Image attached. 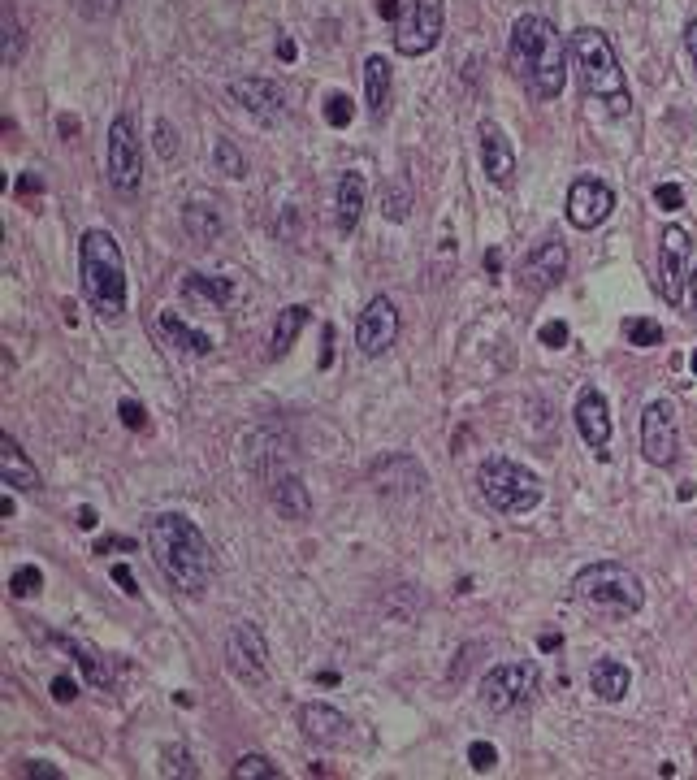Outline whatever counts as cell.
Returning <instances> with one entry per match:
<instances>
[{
	"mask_svg": "<svg viewBox=\"0 0 697 780\" xmlns=\"http://www.w3.org/2000/svg\"><path fill=\"white\" fill-rule=\"evenodd\" d=\"M485 269H490V273L503 269V252H485Z\"/></svg>",
	"mask_w": 697,
	"mask_h": 780,
	"instance_id": "cell-56",
	"label": "cell"
},
{
	"mask_svg": "<svg viewBox=\"0 0 697 780\" xmlns=\"http://www.w3.org/2000/svg\"><path fill=\"white\" fill-rule=\"evenodd\" d=\"M213 161H217V169L226 178H247V156L239 152V143H234V139H217L213 143Z\"/></svg>",
	"mask_w": 697,
	"mask_h": 780,
	"instance_id": "cell-33",
	"label": "cell"
},
{
	"mask_svg": "<svg viewBox=\"0 0 697 780\" xmlns=\"http://www.w3.org/2000/svg\"><path fill=\"white\" fill-rule=\"evenodd\" d=\"M507 61H511V74L520 78L533 100H559L563 87H568L572 48L559 35V26L542 18V13H520L511 22Z\"/></svg>",
	"mask_w": 697,
	"mask_h": 780,
	"instance_id": "cell-1",
	"label": "cell"
},
{
	"mask_svg": "<svg viewBox=\"0 0 697 780\" xmlns=\"http://www.w3.org/2000/svg\"><path fill=\"white\" fill-rule=\"evenodd\" d=\"M689 308L697 312V269L689 273Z\"/></svg>",
	"mask_w": 697,
	"mask_h": 780,
	"instance_id": "cell-57",
	"label": "cell"
},
{
	"mask_svg": "<svg viewBox=\"0 0 697 780\" xmlns=\"http://www.w3.org/2000/svg\"><path fill=\"white\" fill-rule=\"evenodd\" d=\"M685 52H689V61H693V74H697V18L685 22Z\"/></svg>",
	"mask_w": 697,
	"mask_h": 780,
	"instance_id": "cell-50",
	"label": "cell"
},
{
	"mask_svg": "<svg viewBox=\"0 0 697 780\" xmlns=\"http://www.w3.org/2000/svg\"><path fill=\"white\" fill-rule=\"evenodd\" d=\"M148 551L156 559V568H161V577L182 594H204L208 581H213V572H217L213 546H208L200 525H195L191 516H182V512L152 516Z\"/></svg>",
	"mask_w": 697,
	"mask_h": 780,
	"instance_id": "cell-2",
	"label": "cell"
},
{
	"mask_svg": "<svg viewBox=\"0 0 697 780\" xmlns=\"http://www.w3.org/2000/svg\"><path fill=\"white\" fill-rule=\"evenodd\" d=\"M39 590H44V572H39L35 564H18L9 572V594L13 598H31Z\"/></svg>",
	"mask_w": 697,
	"mask_h": 780,
	"instance_id": "cell-35",
	"label": "cell"
},
{
	"mask_svg": "<svg viewBox=\"0 0 697 780\" xmlns=\"http://www.w3.org/2000/svg\"><path fill=\"white\" fill-rule=\"evenodd\" d=\"M100 525V516H96V507H78V529H96Z\"/></svg>",
	"mask_w": 697,
	"mask_h": 780,
	"instance_id": "cell-52",
	"label": "cell"
},
{
	"mask_svg": "<svg viewBox=\"0 0 697 780\" xmlns=\"http://www.w3.org/2000/svg\"><path fill=\"white\" fill-rule=\"evenodd\" d=\"M109 551H135V538H100L96 555H109Z\"/></svg>",
	"mask_w": 697,
	"mask_h": 780,
	"instance_id": "cell-47",
	"label": "cell"
},
{
	"mask_svg": "<svg viewBox=\"0 0 697 780\" xmlns=\"http://www.w3.org/2000/svg\"><path fill=\"white\" fill-rule=\"evenodd\" d=\"M689 256L693 239L685 226H667L659 239V295L667 304H685V286H689Z\"/></svg>",
	"mask_w": 697,
	"mask_h": 780,
	"instance_id": "cell-12",
	"label": "cell"
},
{
	"mask_svg": "<svg viewBox=\"0 0 697 780\" xmlns=\"http://www.w3.org/2000/svg\"><path fill=\"white\" fill-rule=\"evenodd\" d=\"M104 169H109V182L117 195H135L143 182V152L135 139V122L126 113L113 117L109 126V148H104Z\"/></svg>",
	"mask_w": 697,
	"mask_h": 780,
	"instance_id": "cell-8",
	"label": "cell"
},
{
	"mask_svg": "<svg viewBox=\"0 0 697 780\" xmlns=\"http://www.w3.org/2000/svg\"><path fill=\"white\" fill-rule=\"evenodd\" d=\"M533 694H537V668L529 659L498 663V668H490V672H485V681H481V702L494 715H507V711L524 707Z\"/></svg>",
	"mask_w": 697,
	"mask_h": 780,
	"instance_id": "cell-9",
	"label": "cell"
},
{
	"mask_svg": "<svg viewBox=\"0 0 697 780\" xmlns=\"http://www.w3.org/2000/svg\"><path fill=\"white\" fill-rule=\"evenodd\" d=\"M537 646H542L546 655H550V650H559V646H563V637H559V633H542V637H537Z\"/></svg>",
	"mask_w": 697,
	"mask_h": 780,
	"instance_id": "cell-54",
	"label": "cell"
},
{
	"mask_svg": "<svg viewBox=\"0 0 697 780\" xmlns=\"http://www.w3.org/2000/svg\"><path fill=\"white\" fill-rule=\"evenodd\" d=\"M0 473H5V486L9 490H22V494H35L39 490V468L31 464V455H26L9 434L0 438Z\"/></svg>",
	"mask_w": 697,
	"mask_h": 780,
	"instance_id": "cell-22",
	"label": "cell"
},
{
	"mask_svg": "<svg viewBox=\"0 0 697 780\" xmlns=\"http://www.w3.org/2000/svg\"><path fill=\"white\" fill-rule=\"evenodd\" d=\"M230 776L234 780H278V767H273V759H265V754H239Z\"/></svg>",
	"mask_w": 697,
	"mask_h": 780,
	"instance_id": "cell-32",
	"label": "cell"
},
{
	"mask_svg": "<svg viewBox=\"0 0 697 780\" xmlns=\"http://www.w3.org/2000/svg\"><path fill=\"white\" fill-rule=\"evenodd\" d=\"M182 299L191 308H226L234 299V282L208 278V273H182Z\"/></svg>",
	"mask_w": 697,
	"mask_h": 780,
	"instance_id": "cell-26",
	"label": "cell"
},
{
	"mask_svg": "<svg viewBox=\"0 0 697 780\" xmlns=\"http://www.w3.org/2000/svg\"><path fill=\"white\" fill-rule=\"evenodd\" d=\"M117 416H122V425L135 429V434H139V429H148V412H143V403H135V399L117 403Z\"/></svg>",
	"mask_w": 697,
	"mask_h": 780,
	"instance_id": "cell-42",
	"label": "cell"
},
{
	"mask_svg": "<svg viewBox=\"0 0 697 780\" xmlns=\"http://www.w3.org/2000/svg\"><path fill=\"white\" fill-rule=\"evenodd\" d=\"M161 330L169 334V343H174L182 356H191V360L213 356V338H208L204 330H195L187 317H178V308H165L161 312Z\"/></svg>",
	"mask_w": 697,
	"mask_h": 780,
	"instance_id": "cell-23",
	"label": "cell"
},
{
	"mask_svg": "<svg viewBox=\"0 0 697 780\" xmlns=\"http://www.w3.org/2000/svg\"><path fill=\"white\" fill-rule=\"evenodd\" d=\"M22 52V31H18V18H13V9H5V61L13 65Z\"/></svg>",
	"mask_w": 697,
	"mask_h": 780,
	"instance_id": "cell-44",
	"label": "cell"
},
{
	"mask_svg": "<svg viewBox=\"0 0 697 780\" xmlns=\"http://www.w3.org/2000/svg\"><path fill=\"white\" fill-rule=\"evenodd\" d=\"M22 776H44V780H61V767H52V763H26V767H22Z\"/></svg>",
	"mask_w": 697,
	"mask_h": 780,
	"instance_id": "cell-49",
	"label": "cell"
},
{
	"mask_svg": "<svg viewBox=\"0 0 697 780\" xmlns=\"http://www.w3.org/2000/svg\"><path fill=\"white\" fill-rule=\"evenodd\" d=\"M226 668L234 681L243 685H265L269 681V646H265V633L260 624L252 620H239L226 637Z\"/></svg>",
	"mask_w": 697,
	"mask_h": 780,
	"instance_id": "cell-10",
	"label": "cell"
},
{
	"mask_svg": "<svg viewBox=\"0 0 697 780\" xmlns=\"http://www.w3.org/2000/svg\"><path fill=\"white\" fill-rule=\"evenodd\" d=\"M368 477H373V486L381 494H416L420 486H425V468H420L407 451L381 455V460L368 468Z\"/></svg>",
	"mask_w": 697,
	"mask_h": 780,
	"instance_id": "cell-20",
	"label": "cell"
},
{
	"mask_svg": "<svg viewBox=\"0 0 697 780\" xmlns=\"http://www.w3.org/2000/svg\"><path fill=\"white\" fill-rule=\"evenodd\" d=\"M74 5H78V13H83V18L100 22V18H113V13L122 9V0H74Z\"/></svg>",
	"mask_w": 697,
	"mask_h": 780,
	"instance_id": "cell-41",
	"label": "cell"
},
{
	"mask_svg": "<svg viewBox=\"0 0 697 780\" xmlns=\"http://www.w3.org/2000/svg\"><path fill=\"white\" fill-rule=\"evenodd\" d=\"M377 13H381V18H386V22H399V18H403L399 0H377Z\"/></svg>",
	"mask_w": 697,
	"mask_h": 780,
	"instance_id": "cell-51",
	"label": "cell"
},
{
	"mask_svg": "<svg viewBox=\"0 0 697 780\" xmlns=\"http://www.w3.org/2000/svg\"><path fill=\"white\" fill-rule=\"evenodd\" d=\"M52 698H57V702H74L78 698V685L70 681V676H52Z\"/></svg>",
	"mask_w": 697,
	"mask_h": 780,
	"instance_id": "cell-45",
	"label": "cell"
},
{
	"mask_svg": "<svg viewBox=\"0 0 697 780\" xmlns=\"http://www.w3.org/2000/svg\"><path fill=\"white\" fill-rule=\"evenodd\" d=\"M537 338H542V347H550V351H563V347H568V325H563V321H546L542 325V330H537Z\"/></svg>",
	"mask_w": 697,
	"mask_h": 780,
	"instance_id": "cell-43",
	"label": "cell"
},
{
	"mask_svg": "<svg viewBox=\"0 0 697 780\" xmlns=\"http://www.w3.org/2000/svg\"><path fill=\"white\" fill-rule=\"evenodd\" d=\"M568 273V247L563 243H537L529 256L520 260V282L529 291H550V286L563 282Z\"/></svg>",
	"mask_w": 697,
	"mask_h": 780,
	"instance_id": "cell-19",
	"label": "cell"
},
{
	"mask_svg": "<svg viewBox=\"0 0 697 780\" xmlns=\"http://www.w3.org/2000/svg\"><path fill=\"white\" fill-rule=\"evenodd\" d=\"M48 642H52V646H61V650H70V655L78 659V668H83V676H87V685H96V689H109V685H113V668H109V659H104L91 642H83V637H65V633H52Z\"/></svg>",
	"mask_w": 697,
	"mask_h": 780,
	"instance_id": "cell-21",
	"label": "cell"
},
{
	"mask_svg": "<svg viewBox=\"0 0 697 780\" xmlns=\"http://www.w3.org/2000/svg\"><path fill=\"white\" fill-rule=\"evenodd\" d=\"M325 122H330L334 130L351 126V96H343V91H334V96L325 100Z\"/></svg>",
	"mask_w": 697,
	"mask_h": 780,
	"instance_id": "cell-37",
	"label": "cell"
},
{
	"mask_svg": "<svg viewBox=\"0 0 697 780\" xmlns=\"http://www.w3.org/2000/svg\"><path fill=\"white\" fill-rule=\"evenodd\" d=\"M364 96H368V117L381 122L386 109H390V61L386 57L364 61Z\"/></svg>",
	"mask_w": 697,
	"mask_h": 780,
	"instance_id": "cell-27",
	"label": "cell"
},
{
	"mask_svg": "<svg viewBox=\"0 0 697 780\" xmlns=\"http://www.w3.org/2000/svg\"><path fill=\"white\" fill-rule=\"evenodd\" d=\"M442 0H407L403 18L394 22V52L399 57H425L442 39Z\"/></svg>",
	"mask_w": 697,
	"mask_h": 780,
	"instance_id": "cell-7",
	"label": "cell"
},
{
	"mask_svg": "<svg viewBox=\"0 0 697 780\" xmlns=\"http://www.w3.org/2000/svg\"><path fill=\"white\" fill-rule=\"evenodd\" d=\"M624 334H628V343H633V347H659L663 343V325L650 321V317H628Z\"/></svg>",
	"mask_w": 697,
	"mask_h": 780,
	"instance_id": "cell-34",
	"label": "cell"
},
{
	"mask_svg": "<svg viewBox=\"0 0 697 780\" xmlns=\"http://www.w3.org/2000/svg\"><path fill=\"white\" fill-rule=\"evenodd\" d=\"M78 278L83 295L104 321H122L126 312V256L109 230H87L78 243Z\"/></svg>",
	"mask_w": 697,
	"mask_h": 780,
	"instance_id": "cell-4",
	"label": "cell"
},
{
	"mask_svg": "<svg viewBox=\"0 0 697 780\" xmlns=\"http://www.w3.org/2000/svg\"><path fill=\"white\" fill-rule=\"evenodd\" d=\"M295 52H299L295 39H278V57H282V61H295Z\"/></svg>",
	"mask_w": 697,
	"mask_h": 780,
	"instance_id": "cell-55",
	"label": "cell"
},
{
	"mask_svg": "<svg viewBox=\"0 0 697 780\" xmlns=\"http://www.w3.org/2000/svg\"><path fill=\"white\" fill-rule=\"evenodd\" d=\"M680 451V425H676V408L667 399L646 403L641 412V455L654 468H672Z\"/></svg>",
	"mask_w": 697,
	"mask_h": 780,
	"instance_id": "cell-11",
	"label": "cell"
},
{
	"mask_svg": "<svg viewBox=\"0 0 697 780\" xmlns=\"http://www.w3.org/2000/svg\"><path fill=\"white\" fill-rule=\"evenodd\" d=\"M628 685H633V676L620 659H598L594 668H589V689L602 698V702H620L628 694Z\"/></svg>",
	"mask_w": 697,
	"mask_h": 780,
	"instance_id": "cell-28",
	"label": "cell"
},
{
	"mask_svg": "<svg viewBox=\"0 0 697 780\" xmlns=\"http://www.w3.org/2000/svg\"><path fill=\"white\" fill-rule=\"evenodd\" d=\"M477 490L481 499L494 507V512L503 516H524L533 512L537 503H542V477L533 473V468H524L516 460H507V455H490V460H481L477 468Z\"/></svg>",
	"mask_w": 697,
	"mask_h": 780,
	"instance_id": "cell-6",
	"label": "cell"
},
{
	"mask_svg": "<svg viewBox=\"0 0 697 780\" xmlns=\"http://www.w3.org/2000/svg\"><path fill=\"white\" fill-rule=\"evenodd\" d=\"M477 139H481L485 178H490L494 187H511V182H516V148H511V139L503 135V126L485 117V122L477 126Z\"/></svg>",
	"mask_w": 697,
	"mask_h": 780,
	"instance_id": "cell-17",
	"label": "cell"
},
{
	"mask_svg": "<svg viewBox=\"0 0 697 780\" xmlns=\"http://www.w3.org/2000/svg\"><path fill=\"white\" fill-rule=\"evenodd\" d=\"M381 217H390V221L412 217V187H407V182H390V187L381 191Z\"/></svg>",
	"mask_w": 697,
	"mask_h": 780,
	"instance_id": "cell-31",
	"label": "cell"
},
{
	"mask_svg": "<svg viewBox=\"0 0 697 780\" xmlns=\"http://www.w3.org/2000/svg\"><path fill=\"white\" fill-rule=\"evenodd\" d=\"M611 208H615V191L607 187L602 178H576L572 187H568V221L576 230H594L602 226V221L611 217Z\"/></svg>",
	"mask_w": 697,
	"mask_h": 780,
	"instance_id": "cell-15",
	"label": "cell"
},
{
	"mask_svg": "<svg viewBox=\"0 0 697 780\" xmlns=\"http://www.w3.org/2000/svg\"><path fill=\"white\" fill-rule=\"evenodd\" d=\"M312 321V308L308 304H291V308H282V317L278 325H273V338H269V356L273 360H282L286 351L295 347V338L304 334V325Z\"/></svg>",
	"mask_w": 697,
	"mask_h": 780,
	"instance_id": "cell-29",
	"label": "cell"
},
{
	"mask_svg": "<svg viewBox=\"0 0 697 780\" xmlns=\"http://www.w3.org/2000/svg\"><path fill=\"white\" fill-rule=\"evenodd\" d=\"M182 226H187V234H191L195 243H213V239H221V230H226V221H221L217 204L191 200L187 208H182Z\"/></svg>",
	"mask_w": 697,
	"mask_h": 780,
	"instance_id": "cell-30",
	"label": "cell"
},
{
	"mask_svg": "<svg viewBox=\"0 0 697 780\" xmlns=\"http://www.w3.org/2000/svg\"><path fill=\"white\" fill-rule=\"evenodd\" d=\"M576 429H581L585 447L607 455V442H611V408H607V395H602L598 386H581V395H576Z\"/></svg>",
	"mask_w": 697,
	"mask_h": 780,
	"instance_id": "cell-18",
	"label": "cell"
},
{
	"mask_svg": "<svg viewBox=\"0 0 697 780\" xmlns=\"http://www.w3.org/2000/svg\"><path fill=\"white\" fill-rule=\"evenodd\" d=\"M226 91H230V100L239 104V109H247L256 122H265V126H273L286 113V91L273 83V78H230Z\"/></svg>",
	"mask_w": 697,
	"mask_h": 780,
	"instance_id": "cell-16",
	"label": "cell"
},
{
	"mask_svg": "<svg viewBox=\"0 0 697 780\" xmlns=\"http://www.w3.org/2000/svg\"><path fill=\"white\" fill-rule=\"evenodd\" d=\"M689 364H693V373H697V351H693V360H689Z\"/></svg>",
	"mask_w": 697,
	"mask_h": 780,
	"instance_id": "cell-59",
	"label": "cell"
},
{
	"mask_svg": "<svg viewBox=\"0 0 697 780\" xmlns=\"http://www.w3.org/2000/svg\"><path fill=\"white\" fill-rule=\"evenodd\" d=\"M109 577H113L117 585H122V590H126L130 598H135V594H139V585H135V572H130L126 564H113V568H109Z\"/></svg>",
	"mask_w": 697,
	"mask_h": 780,
	"instance_id": "cell-46",
	"label": "cell"
},
{
	"mask_svg": "<svg viewBox=\"0 0 697 780\" xmlns=\"http://www.w3.org/2000/svg\"><path fill=\"white\" fill-rule=\"evenodd\" d=\"M654 204H659L663 213H676V208H685V187H680V182H659V187H654Z\"/></svg>",
	"mask_w": 697,
	"mask_h": 780,
	"instance_id": "cell-38",
	"label": "cell"
},
{
	"mask_svg": "<svg viewBox=\"0 0 697 780\" xmlns=\"http://www.w3.org/2000/svg\"><path fill=\"white\" fill-rule=\"evenodd\" d=\"M364 200H368V178L360 169L338 178V195H334V208H338V230L351 234L360 226V213H364Z\"/></svg>",
	"mask_w": 697,
	"mask_h": 780,
	"instance_id": "cell-24",
	"label": "cell"
},
{
	"mask_svg": "<svg viewBox=\"0 0 697 780\" xmlns=\"http://www.w3.org/2000/svg\"><path fill=\"white\" fill-rule=\"evenodd\" d=\"M57 130H61V139H74V135H78V117L61 113V117H57Z\"/></svg>",
	"mask_w": 697,
	"mask_h": 780,
	"instance_id": "cell-53",
	"label": "cell"
},
{
	"mask_svg": "<svg viewBox=\"0 0 697 780\" xmlns=\"http://www.w3.org/2000/svg\"><path fill=\"white\" fill-rule=\"evenodd\" d=\"M394 338H399V308H394V299L386 295L368 299L360 321H355V347L364 356H381V351L394 347Z\"/></svg>",
	"mask_w": 697,
	"mask_h": 780,
	"instance_id": "cell-13",
	"label": "cell"
},
{
	"mask_svg": "<svg viewBox=\"0 0 697 780\" xmlns=\"http://www.w3.org/2000/svg\"><path fill=\"white\" fill-rule=\"evenodd\" d=\"M299 733L321 750H347L355 728L343 711L330 707V702H304V707H299Z\"/></svg>",
	"mask_w": 697,
	"mask_h": 780,
	"instance_id": "cell-14",
	"label": "cell"
},
{
	"mask_svg": "<svg viewBox=\"0 0 697 780\" xmlns=\"http://www.w3.org/2000/svg\"><path fill=\"white\" fill-rule=\"evenodd\" d=\"M161 772H165V776H187V780H191V776H200V767L191 763V754L182 750V746H165V750H161Z\"/></svg>",
	"mask_w": 697,
	"mask_h": 780,
	"instance_id": "cell-36",
	"label": "cell"
},
{
	"mask_svg": "<svg viewBox=\"0 0 697 780\" xmlns=\"http://www.w3.org/2000/svg\"><path fill=\"white\" fill-rule=\"evenodd\" d=\"M13 191H18V195H22V200H26V195H35V191H44V178H39V174H22L18 182H13Z\"/></svg>",
	"mask_w": 697,
	"mask_h": 780,
	"instance_id": "cell-48",
	"label": "cell"
},
{
	"mask_svg": "<svg viewBox=\"0 0 697 780\" xmlns=\"http://www.w3.org/2000/svg\"><path fill=\"white\" fill-rule=\"evenodd\" d=\"M568 48H572V70H576V83H581L585 100H602L615 117L633 113V91H628V78L620 70V57H615L611 39L598 26H581V31L568 35Z\"/></svg>",
	"mask_w": 697,
	"mask_h": 780,
	"instance_id": "cell-3",
	"label": "cell"
},
{
	"mask_svg": "<svg viewBox=\"0 0 697 780\" xmlns=\"http://www.w3.org/2000/svg\"><path fill=\"white\" fill-rule=\"evenodd\" d=\"M13 512H18V503H13L9 494H5V499H0V516H13Z\"/></svg>",
	"mask_w": 697,
	"mask_h": 780,
	"instance_id": "cell-58",
	"label": "cell"
},
{
	"mask_svg": "<svg viewBox=\"0 0 697 780\" xmlns=\"http://www.w3.org/2000/svg\"><path fill=\"white\" fill-rule=\"evenodd\" d=\"M269 503L282 512V520H308L312 512V494L295 473H282L269 481Z\"/></svg>",
	"mask_w": 697,
	"mask_h": 780,
	"instance_id": "cell-25",
	"label": "cell"
},
{
	"mask_svg": "<svg viewBox=\"0 0 697 780\" xmlns=\"http://www.w3.org/2000/svg\"><path fill=\"white\" fill-rule=\"evenodd\" d=\"M468 763H472V772H494V767H498V750L490 746V741H472V746H468Z\"/></svg>",
	"mask_w": 697,
	"mask_h": 780,
	"instance_id": "cell-39",
	"label": "cell"
},
{
	"mask_svg": "<svg viewBox=\"0 0 697 780\" xmlns=\"http://www.w3.org/2000/svg\"><path fill=\"white\" fill-rule=\"evenodd\" d=\"M572 598L589 611H602V616H637L646 607V585L628 564H615V559H598L576 572L572 581Z\"/></svg>",
	"mask_w": 697,
	"mask_h": 780,
	"instance_id": "cell-5",
	"label": "cell"
},
{
	"mask_svg": "<svg viewBox=\"0 0 697 780\" xmlns=\"http://www.w3.org/2000/svg\"><path fill=\"white\" fill-rule=\"evenodd\" d=\"M156 152H161L165 161L178 156V135H174V122H169V117H156Z\"/></svg>",
	"mask_w": 697,
	"mask_h": 780,
	"instance_id": "cell-40",
	"label": "cell"
}]
</instances>
